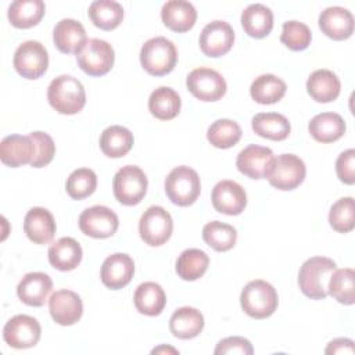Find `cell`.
<instances>
[{
	"label": "cell",
	"instance_id": "6da1fadb",
	"mask_svg": "<svg viewBox=\"0 0 355 355\" xmlns=\"http://www.w3.org/2000/svg\"><path fill=\"white\" fill-rule=\"evenodd\" d=\"M49 104L60 114L73 115L86 104V92L80 80L71 75L54 78L47 87Z\"/></svg>",
	"mask_w": 355,
	"mask_h": 355
},
{
	"label": "cell",
	"instance_id": "7a4b0ae2",
	"mask_svg": "<svg viewBox=\"0 0 355 355\" xmlns=\"http://www.w3.org/2000/svg\"><path fill=\"white\" fill-rule=\"evenodd\" d=\"M334 270L336 262L330 258L312 257L306 259L298 273L300 290L311 300L326 298L329 294V279Z\"/></svg>",
	"mask_w": 355,
	"mask_h": 355
},
{
	"label": "cell",
	"instance_id": "3957f363",
	"mask_svg": "<svg viewBox=\"0 0 355 355\" xmlns=\"http://www.w3.org/2000/svg\"><path fill=\"white\" fill-rule=\"evenodd\" d=\"M240 304L248 316L254 319H265L273 315L277 308V291L265 280H251L240 294Z\"/></svg>",
	"mask_w": 355,
	"mask_h": 355
},
{
	"label": "cell",
	"instance_id": "277c9868",
	"mask_svg": "<svg viewBox=\"0 0 355 355\" xmlns=\"http://www.w3.org/2000/svg\"><path fill=\"white\" fill-rule=\"evenodd\" d=\"M178 62V50L175 44L164 37L155 36L148 39L140 50L141 67L154 76L169 73Z\"/></svg>",
	"mask_w": 355,
	"mask_h": 355
},
{
	"label": "cell",
	"instance_id": "5b68a950",
	"mask_svg": "<svg viewBox=\"0 0 355 355\" xmlns=\"http://www.w3.org/2000/svg\"><path fill=\"white\" fill-rule=\"evenodd\" d=\"M200 191V176L190 166H176L168 173L165 179V193L175 205H191L198 198Z\"/></svg>",
	"mask_w": 355,
	"mask_h": 355
},
{
	"label": "cell",
	"instance_id": "8992f818",
	"mask_svg": "<svg viewBox=\"0 0 355 355\" xmlns=\"http://www.w3.org/2000/svg\"><path fill=\"white\" fill-rule=\"evenodd\" d=\"M304 161L294 154H280L272 159L265 179L277 190H294L305 179Z\"/></svg>",
	"mask_w": 355,
	"mask_h": 355
},
{
	"label": "cell",
	"instance_id": "52a82bcc",
	"mask_svg": "<svg viewBox=\"0 0 355 355\" xmlns=\"http://www.w3.org/2000/svg\"><path fill=\"white\" fill-rule=\"evenodd\" d=\"M147 176L136 165L122 166L114 176L112 190L115 198L122 205H136L139 204L147 193Z\"/></svg>",
	"mask_w": 355,
	"mask_h": 355
},
{
	"label": "cell",
	"instance_id": "ba28073f",
	"mask_svg": "<svg viewBox=\"0 0 355 355\" xmlns=\"http://www.w3.org/2000/svg\"><path fill=\"white\" fill-rule=\"evenodd\" d=\"M115 54L112 46L101 39H87L76 54L78 65L90 76H103L111 71Z\"/></svg>",
	"mask_w": 355,
	"mask_h": 355
},
{
	"label": "cell",
	"instance_id": "9c48e42d",
	"mask_svg": "<svg viewBox=\"0 0 355 355\" xmlns=\"http://www.w3.org/2000/svg\"><path fill=\"white\" fill-rule=\"evenodd\" d=\"M172 230V216L165 208L159 205L147 208L139 220L140 237L146 244L151 247H159L165 244L169 240Z\"/></svg>",
	"mask_w": 355,
	"mask_h": 355
},
{
	"label": "cell",
	"instance_id": "30bf717a",
	"mask_svg": "<svg viewBox=\"0 0 355 355\" xmlns=\"http://www.w3.org/2000/svg\"><path fill=\"white\" fill-rule=\"evenodd\" d=\"M12 62L22 78L37 79L47 71L49 54L40 42L26 40L17 47Z\"/></svg>",
	"mask_w": 355,
	"mask_h": 355
},
{
	"label": "cell",
	"instance_id": "8fae6325",
	"mask_svg": "<svg viewBox=\"0 0 355 355\" xmlns=\"http://www.w3.org/2000/svg\"><path fill=\"white\" fill-rule=\"evenodd\" d=\"M186 86L201 101H218L227 89L225 78L218 71L205 67L193 69L186 78Z\"/></svg>",
	"mask_w": 355,
	"mask_h": 355
},
{
	"label": "cell",
	"instance_id": "7c38bea8",
	"mask_svg": "<svg viewBox=\"0 0 355 355\" xmlns=\"http://www.w3.org/2000/svg\"><path fill=\"white\" fill-rule=\"evenodd\" d=\"M79 229L83 234L93 239L111 237L119 226L118 215L104 205H94L86 208L79 215Z\"/></svg>",
	"mask_w": 355,
	"mask_h": 355
},
{
	"label": "cell",
	"instance_id": "4fadbf2b",
	"mask_svg": "<svg viewBox=\"0 0 355 355\" xmlns=\"http://www.w3.org/2000/svg\"><path fill=\"white\" fill-rule=\"evenodd\" d=\"M40 324L29 315H15L12 316L3 329L4 341L18 349L35 347L40 338Z\"/></svg>",
	"mask_w": 355,
	"mask_h": 355
},
{
	"label": "cell",
	"instance_id": "5bb4252c",
	"mask_svg": "<svg viewBox=\"0 0 355 355\" xmlns=\"http://www.w3.org/2000/svg\"><path fill=\"white\" fill-rule=\"evenodd\" d=\"M234 43V31L226 21H212L200 33L201 51L212 58L225 55Z\"/></svg>",
	"mask_w": 355,
	"mask_h": 355
},
{
	"label": "cell",
	"instance_id": "9a60e30c",
	"mask_svg": "<svg viewBox=\"0 0 355 355\" xmlns=\"http://www.w3.org/2000/svg\"><path fill=\"white\" fill-rule=\"evenodd\" d=\"M214 208L225 215H239L247 205L245 190L234 180L218 182L211 194Z\"/></svg>",
	"mask_w": 355,
	"mask_h": 355
},
{
	"label": "cell",
	"instance_id": "2e32d148",
	"mask_svg": "<svg viewBox=\"0 0 355 355\" xmlns=\"http://www.w3.org/2000/svg\"><path fill=\"white\" fill-rule=\"evenodd\" d=\"M135 273V262L130 255L116 252L107 257L101 265L100 277L105 287L119 290L128 286Z\"/></svg>",
	"mask_w": 355,
	"mask_h": 355
},
{
	"label": "cell",
	"instance_id": "e0dca14e",
	"mask_svg": "<svg viewBox=\"0 0 355 355\" xmlns=\"http://www.w3.org/2000/svg\"><path fill=\"white\" fill-rule=\"evenodd\" d=\"M49 311L55 323L71 326L82 318L83 304L75 291L58 290L49 300Z\"/></svg>",
	"mask_w": 355,
	"mask_h": 355
},
{
	"label": "cell",
	"instance_id": "ac0fdd59",
	"mask_svg": "<svg viewBox=\"0 0 355 355\" xmlns=\"http://www.w3.org/2000/svg\"><path fill=\"white\" fill-rule=\"evenodd\" d=\"M273 158V151L269 147L250 144L239 153L236 166L247 178L263 179Z\"/></svg>",
	"mask_w": 355,
	"mask_h": 355
},
{
	"label": "cell",
	"instance_id": "d6986e66",
	"mask_svg": "<svg viewBox=\"0 0 355 355\" xmlns=\"http://www.w3.org/2000/svg\"><path fill=\"white\" fill-rule=\"evenodd\" d=\"M53 290V280L43 272L26 273L17 286L18 298L29 306H42Z\"/></svg>",
	"mask_w": 355,
	"mask_h": 355
},
{
	"label": "cell",
	"instance_id": "ffe728a7",
	"mask_svg": "<svg viewBox=\"0 0 355 355\" xmlns=\"http://www.w3.org/2000/svg\"><path fill=\"white\" fill-rule=\"evenodd\" d=\"M319 28L330 39L345 40L354 33V15L340 6L327 7L319 15Z\"/></svg>",
	"mask_w": 355,
	"mask_h": 355
},
{
	"label": "cell",
	"instance_id": "44dd1931",
	"mask_svg": "<svg viewBox=\"0 0 355 355\" xmlns=\"http://www.w3.org/2000/svg\"><path fill=\"white\" fill-rule=\"evenodd\" d=\"M35 150V143L31 136L10 135L0 143V159L7 166L18 168L32 162Z\"/></svg>",
	"mask_w": 355,
	"mask_h": 355
},
{
	"label": "cell",
	"instance_id": "7402d4cb",
	"mask_svg": "<svg viewBox=\"0 0 355 355\" xmlns=\"http://www.w3.org/2000/svg\"><path fill=\"white\" fill-rule=\"evenodd\" d=\"M55 220L51 212L42 207L31 208L24 219V232L35 244H47L55 234Z\"/></svg>",
	"mask_w": 355,
	"mask_h": 355
},
{
	"label": "cell",
	"instance_id": "603a6c76",
	"mask_svg": "<svg viewBox=\"0 0 355 355\" xmlns=\"http://www.w3.org/2000/svg\"><path fill=\"white\" fill-rule=\"evenodd\" d=\"M53 40L55 47L64 54H78L87 42L83 25L72 18H64L54 26Z\"/></svg>",
	"mask_w": 355,
	"mask_h": 355
},
{
	"label": "cell",
	"instance_id": "cb8c5ba5",
	"mask_svg": "<svg viewBox=\"0 0 355 355\" xmlns=\"http://www.w3.org/2000/svg\"><path fill=\"white\" fill-rule=\"evenodd\" d=\"M161 19L173 32L190 31L197 19L196 7L186 0H169L161 8Z\"/></svg>",
	"mask_w": 355,
	"mask_h": 355
},
{
	"label": "cell",
	"instance_id": "d4e9b609",
	"mask_svg": "<svg viewBox=\"0 0 355 355\" xmlns=\"http://www.w3.org/2000/svg\"><path fill=\"white\" fill-rule=\"evenodd\" d=\"M47 257L53 268L67 272L73 270L80 263L83 251L80 244L75 239L61 237L50 245Z\"/></svg>",
	"mask_w": 355,
	"mask_h": 355
},
{
	"label": "cell",
	"instance_id": "484cf974",
	"mask_svg": "<svg viewBox=\"0 0 355 355\" xmlns=\"http://www.w3.org/2000/svg\"><path fill=\"white\" fill-rule=\"evenodd\" d=\"M204 329L202 313L191 306H182L176 309L169 319L171 333L180 340H190L197 337Z\"/></svg>",
	"mask_w": 355,
	"mask_h": 355
},
{
	"label": "cell",
	"instance_id": "4316f807",
	"mask_svg": "<svg viewBox=\"0 0 355 355\" xmlns=\"http://www.w3.org/2000/svg\"><path fill=\"white\" fill-rule=\"evenodd\" d=\"M306 90L315 101L330 103L338 97L341 83L334 72L329 69H316L306 80Z\"/></svg>",
	"mask_w": 355,
	"mask_h": 355
},
{
	"label": "cell",
	"instance_id": "83f0119b",
	"mask_svg": "<svg viewBox=\"0 0 355 355\" xmlns=\"http://www.w3.org/2000/svg\"><path fill=\"white\" fill-rule=\"evenodd\" d=\"M241 25L248 36L262 39L268 36L273 28V12L261 3L250 4L241 12Z\"/></svg>",
	"mask_w": 355,
	"mask_h": 355
},
{
	"label": "cell",
	"instance_id": "f1b7e54d",
	"mask_svg": "<svg viewBox=\"0 0 355 355\" xmlns=\"http://www.w3.org/2000/svg\"><path fill=\"white\" fill-rule=\"evenodd\" d=\"M308 130L316 141L333 143L345 133V121L337 112H322L311 119Z\"/></svg>",
	"mask_w": 355,
	"mask_h": 355
},
{
	"label": "cell",
	"instance_id": "f546056e",
	"mask_svg": "<svg viewBox=\"0 0 355 355\" xmlns=\"http://www.w3.org/2000/svg\"><path fill=\"white\" fill-rule=\"evenodd\" d=\"M251 126L258 136L275 141L287 139L291 130L288 119L279 112H259L252 118Z\"/></svg>",
	"mask_w": 355,
	"mask_h": 355
},
{
	"label": "cell",
	"instance_id": "4dcf8cb0",
	"mask_svg": "<svg viewBox=\"0 0 355 355\" xmlns=\"http://www.w3.org/2000/svg\"><path fill=\"white\" fill-rule=\"evenodd\" d=\"M46 11L42 0H15L8 7V21L12 26L28 29L40 22Z\"/></svg>",
	"mask_w": 355,
	"mask_h": 355
},
{
	"label": "cell",
	"instance_id": "1f68e13d",
	"mask_svg": "<svg viewBox=\"0 0 355 355\" xmlns=\"http://www.w3.org/2000/svg\"><path fill=\"white\" fill-rule=\"evenodd\" d=\"M133 302L140 313L147 316H157L165 308L166 295L158 283L146 282L136 288Z\"/></svg>",
	"mask_w": 355,
	"mask_h": 355
},
{
	"label": "cell",
	"instance_id": "d6a6232c",
	"mask_svg": "<svg viewBox=\"0 0 355 355\" xmlns=\"http://www.w3.org/2000/svg\"><path fill=\"white\" fill-rule=\"evenodd\" d=\"M132 132L121 125H112L103 130L100 136V148L110 158H121L133 147Z\"/></svg>",
	"mask_w": 355,
	"mask_h": 355
},
{
	"label": "cell",
	"instance_id": "836d02e7",
	"mask_svg": "<svg viewBox=\"0 0 355 355\" xmlns=\"http://www.w3.org/2000/svg\"><path fill=\"white\" fill-rule=\"evenodd\" d=\"M182 107V100L179 94L166 86L155 89L148 98V110L151 115L161 121L173 119Z\"/></svg>",
	"mask_w": 355,
	"mask_h": 355
},
{
	"label": "cell",
	"instance_id": "e575fe53",
	"mask_svg": "<svg viewBox=\"0 0 355 355\" xmlns=\"http://www.w3.org/2000/svg\"><path fill=\"white\" fill-rule=\"evenodd\" d=\"M87 14L94 26L112 31L123 19V7L114 0H96L90 4Z\"/></svg>",
	"mask_w": 355,
	"mask_h": 355
},
{
	"label": "cell",
	"instance_id": "d590c367",
	"mask_svg": "<svg viewBox=\"0 0 355 355\" xmlns=\"http://www.w3.org/2000/svg\"><path fill=\"white\" fill-rule=\"evenodd\" d=\"M286 83L272 73H263L251 83L250 94L259 104H275L280 101L286 93Z\"/></svg>",
	"mask_w": 355,
	"mask_h": 355
},
{
	"label": "cell",
	"instance_id": "8d00e7d4",
	"mask_svg": "<svg viewBox=\"0 0 355 355\" xmlns=\"http://www.w3.org/2000/svg\"><path fill=\"white\" fill-rule=\"evenodd\" d=\"M209 257L205 251L198 248L184 250L176 261V273L187 282L200 279L208 269Z\"/></svg>",
	"mask_w": 355,
	"mask_h": 355
},
{
	"label": "cell",
	"instance_id": "74e56055",
	"mask_svg": "<svg viewBox=\"0 0 355 355\" xmlns=\"http://www.w3.org/2000/svg\"><path fill=\"white\" fill-rule=\"evenodd\" d=\"M202 240L212 250L223 252L234 247L237 240V232L233 226L227 223L212 220L202 227Z\"/></svg>",
	"mask_w": 355,
	"mask_h": 355
},
{
	"label": "cell",
	"instance_id": "f35d334b",
	"mask_svg": "<svg viewBox=\"0 0 355 355\" xmlns=\"http://www.w3.org/2000/svg\"><path fill=\"white\" fill-rule=\"evenodd\" d=\"M329 294L340 304L352 305L355 302V272L351 268L337 269L331 273L327 286Z\"/></svg>",
	"mask_w": 355,
	"mask_h": 355
},
{
	"label": "cell",
	"instance_id": "ab89813d",
	"mask_svg": "<svg viewBox=\"0 0 355 355\" xmlns=\"http://www.w3.org/2000/svg\"><path fill=\"white\" fill-rule=\"evenodd\" d=\"M208 141L216 148H230L241 139V128L236 121L218 119L207 132Z\"/></svg>",
	"mask_w": 355,
	"mask_h": 355
},
{
	"label": "cell",
	"instance_id": "60d3db41",
	"mask_svg": "<svg viewBox=\"0 0 355 355\" xmlns=\"http://www.w3.org/2000/svg\"><path fill=\"white\" fill-rule=\"evenodd\" d=\"M97 187V176L89 168L75 169L67 179V193L73 200H83L94 193Z\"/></svg>",
	"mask_w": 355,
	"mask_h": 355
},
{
	"label": "cell",
	"instance_id": "b9f144b4",
	"mask_svg": "<svg viewBox=\"0 0 355 355\" xmlns=\"http://www.w3.org/2000/svg\"><path fill=\"white\" fill-rule=\"evenodd\" d=\"M329 223L338 233H348L355 227V202L352 197H343L331 205Z\"/></svg>",
	"mask_w": 355,
	"mask_h": 355
},
{
	"label": "cell",
	"instance_id": "7bdbcfd3",
	"mask_svg": "<svg viewBox=\"0 0 355 355\" xmlns=\"http://www.w3.org/2000/svg\"><path fill=\"white\" fill-rule=\"evenodd\" d=\"M312 32L308 25L300 21H287L283 24L280 42L293 51L305 50L311 44Z\"/></svg>",
	"mask_w": 355,
	"mask_h": 355
},
{
	"label": "cell",
	"instance_id": "ee69618b",
	"mask_svg": "<svg viewBox=\"0 0 355 355\" xmlns=\"http://www.w3.org/2000/svg\"><path fill=\"white\" fill-rule=\"evenodd\" d=\"M29 136L32 137L33 143H35V157L31 162V166L33 168H42L49 165L55 154V144L53 141V139L40 130L32 132L29 133Z\"/></svg>",
	"mask_w": 355,
	"mask_h": 355
},
{
	"label": "cell",
	"instance_id": "f6af8a7d",
	"mask_svg": "<svg viewBox=\"0 0 355 355\" xmlns=\"http://www.w3.org/2000/svg\"><path fill=\"white\" fill-rule=\"evenodd\" d=\"M336 173L345 184L355 183V150L349 148L343 151L336 161Z\"/></svg>",
	"mask_w": 355,
	"mask_h": 355
},
{
	"label": "cell",
	"instance_id": "bcb514c9",
	"mask_svg": "<svg viewBox=\"0 0 355 355\" xmlns=\"http://www.w3.org/2000/svg\"><path fill=\"white\" fill-rule=\"evenodd\" d=\"M254 352L251 343L244 338V337H226L220 340L216 347L214 354L216 355H225V354H241V355H251Z\"/></svg>",
	"mask_w": 355,
	"mask_h": 355
},
{
	"label": "cell",
	"instance_id": "7dc6e473",
	"mask_svg": "<svg viewBox=\"0 0 355 355\" xmlns=\"http://www.w3.org/2000/svg\"><path fill=\"white\" fill-rule=\"evenodd\" d=\"M326 354H354L355 347L351 338H334L324 349Z\"/></svg>",
	"mask_w": 355,
	"mask_h": 355
},
{
	"label": "cell",
	"instance_id": "c3c4849f",
	"mask_svg": "<svg viewBox=\"0 0 355 355\" xmlns=\"http://www.w3.org/2000/svg\"><path fill=\"white\" fill-rule=\"evenodd\" d=\"M151 352H153V354H159V352H172V354H179V351H178V349L171 348V347H165V345H161V347H158V348H154Z\"/></svg>",
	"mask_w": 355,
	"mask_h": 355
}]
</instances>
